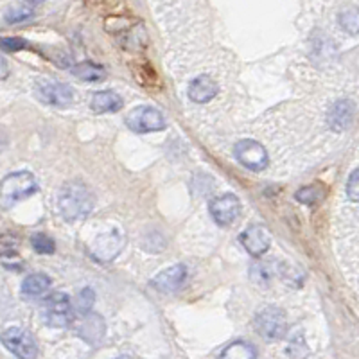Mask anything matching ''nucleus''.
Wrapping results in <instances>:
<instances>
[{"label": "nucleus", "instance_id": "1", "mask_svg": "<svg viewBox=\"0 0 359 359\" xmlns=\"http://www.w3.org/2000/svg\"><path fill=\"white\" fill-rule=\"evenodd\" d=\"M57 207L67 221H78L88 216L94 208L92 192L79 182H70L57 196Z\"/></svg>", "mask_w": 359, "mask_h": 359}, {"label": "nucleus", "instance_id": "2", "mask_svg": "<svg viewBox=\"0 0 359 359\" xmlns=\"http://www.w3.org/2000/svg\"><path fill=\"white\" fill-rule=\"evenodd\" d=\"M36 192V180L29 171L11 172L0 182V200L6 205H15L27 200Z\"/></svg>", "mask_w": 359, "mask_h": 359}, {"label": "nucleus", "instance_id": "3", "mask_svg": "<svg viewBox=\"0 0 359 359\" xmlns=\"http://www.w3.org/2000/svg\"><path fill=\"white\" fill-rule=\"evenodd\" d=\"M41 318L47 325L65 329L74 322L70 298L65 293H53L41 302Z\"/></svg>", "mask_w": 359, "mask_h": 359}, {"label": "nucleus", "instance_id": "4", "mask_svg": "<svg viewBox=\"0 0 359 359\" xmlns=\"http://www.w3.org/2000/svg\"><path fill=\"white\" fill-rule=\"evenodd\" d=\"M287 329V320L286 313L280 307H264L255 314V331L266 339H280L282 336L286 334Z\"/></svg>", "mask_w": 359, "mask_h": 359}, {"label": "nucleus", "instance_id": "5", "mask_svg": "<svg viewBox=\"0 0 359 359\" xmlns=\"http://www.w3.org/2000/svg\"><path fill=\"white\" fill-rule=\"evenodd\" d=\"M126 126L137 133H151L162 131L165 128V118L162 111L153 107H137L128 114Z\"/></svg>", "mask_w": 359, "mask_h": 359}, {"label": "nucleus", "instance_id": "6", "mask_svg": "<svg viewBox=\"0 0 359 359\" xmlns=\"http://www.w3.org/2000/svg\"><path fill=\"white\" fill-rule=\"evenodd\" d=\"M0 341L4 343V347L17 358L31 359L38 355L36 341L33 339V336L24 331V329H20V327H11V329L2 332Z\"/></svg>", "mask_w": 359, "mask_h": 359}, {"label": "nucleus", "instance_id": "7", "mask_svg": "<svg viewBox=\"0 0 359 359\" xmlns=\"http://www.w3.org/2000/svg\"><path fill=\"white\" fill-rule=\"evenodd\" d=\"M233 155L237 162L250 171H262L268 165V153L264 147L255 140H241L233 147Z\"/></svg>", "mask_w": 359, "mask_h": 359}, {"label": "nucleus", "instance_id": "8", "mask_svg": "<svg viewBox=\"0 0 359 359\" xmlns=\"http://www.w3.org/2000/svg\"><path fill=\"white\" fill-rule=\"evenodd\" d=\"M123 245V233L118 232V230H110V232L101 233V236L92 243L90 253H92V257L97 259L99 262H110L121 253Z\"/></svg>", "mask_w": 359, "mask_h": 359}, {"label": "nucleus", "instance_id": "9", "mask_svg": "<svg viewBox=\"0 0 359 359\" xmlns=\"http://www.w3.org/2000/svg\"><path fill=\"white\" fill-rule=\"evenodd\" d=\"M208 210H210V216L214 217L217 224L229 226L241 214V203H239V198L233 196V194H223V196L214 198L210 201Z\"/></svg>", "mask_w": 359, "mask_h": 359}, {"label": "nucleus", "instance_id": "10", "mask_svg": "<svg viewBox=\"0 0 359 359\" xmlns=\"http://www.w3.org/2000/svg\"><path fill=\"white\" fill-rule=\"evenodd\" d=\"M36 97L50 107H69L74 101V92L70 86L57 81H40L36 85Z\"/></svg>", "mask_w": 359, "mask_h": 359}, {"label": "nucleus", "instance_id": "11", "mask_svg": "<svg viewBox=\"0 0 359 359\" xmlns=\"http://www.w3.org/2000/svg\"><path fill=\"white\" fill-rule=\"evenodd\" d=\"M239 241L252 257H261L269 248L271 236H269L268 229L262 226V224H250L248 229L241 233Z\"/></svg>", "mask_w": 359, "mask_h": 359}, {"label": "nucleus", "instance_id": "12", "mask_svg": "<svg viewBox=\"0 0 359 359\" xmlns=\"http://www.w3.org/2000/svg\"><path fill=\"white\" fill-rule=\"evenodd\" d=\"M185 280H187V268L184 264H176L160 271L151 280V286L163 293H172L184 286Z\"/></svg>", "mask_w": 359, "mask_h": 359}, {"label": "nucleus", "instance_id": "13", "mask_svg": "<svg viewBox=\"0 0 359 359\" xmlns=\"http://www.w3.org/2000/svg\"><path fill=\"white\" fill-rule=\"evenodd\" d=\"M219 88H217V83L214 81L210 76H198L194 81L189 86V99L192 102H198V104H205V102L212 101L217 95Z\"/></svg>", "mask_w": 359, "mask_h": 359}, {"label": "nucleus", "instance_id": "14", "mask_svg": "<svg viewBox=\"0 0 359 359\" xmlns=\"http://www.w3.org/2000/svg\"><path fill=\"white\" fill-rule=\"evenodd\" d=\"M104 331H107V327H104V322H102L101 316L92 313H86L85 318L81 320V323H79L78 327V334L81 336L86 343H90V345H97V343H101Z\"/></svg>", "mask_w": 359, "mask_h": 359}, {"label": "nucleus", "instance_id": "15", "mask_svg": "<svg viewBox=\"0 0 359 359\" xmlns=\"http://www.w3.org/2000/svg\"><path fill=\"white\" fill-rule=\"evenodd\" d=\"M90 107H92L95 114H111V111H118L123 108V97L117 92L104 90V92L94 94Z\"/></svg>", "mask_w": 359, "mask_h": 359}, {"label": "nucleus", "instance_id": "16", "mask_svg": "<svg viewBox=\"0 0 359 359\" xmlns=\"http://www.w3.org/2000/svg\"><path fill=\"white\" fill-rule=\"evenodd\" d=\"M354 104L351 101H338L329 111V124L334 131H343L354 117Z\"/></svg>", "mask_w": 359, "mask_h": 359}, {"label": "nucleus", "instance_id": "17", "mask_svg": "<svg viewBox=\"0 0 359 359\" xmlns=\"http://www.w3.org/2000/svg\"><path fill=\"white\" fill-rule=\"evenodd\" d=\"M50 287V278L43 273H33L22 282V293L29 298L41 297Z\"/></svg>", "mask_w": 359, "mask_h": 359}, {"label": "nucleus", "instance_id": "18", "mask_svg": "<svg viewBox=\"0 0 359 359\" xmlns=\"http://www.w3.org/2000/svg\"><path fill=\"white\" fill-rule=\"evenodd\" d=\"M72 74L81 81H101V79L107 78V70L104 67L95 65V63L83 62L72 69Z\"/></svg>", "mask_w": 359, "mask_h": 359}, {"label": "nucleus", "instance_id": "19", "mask_svg": "<svg viewBox=\"0 0 359 359\" xmlns=\"http://www.w3.org/2000/svg\"><path fill=\"white\" fill-rule=\"evenodd\" d=\"M221 358H226V359H253L257 358V352L255 348L246 341H236L232 345L224 348L221 352Z\"/></svg>", "mask_w": 359, "mask_h": 359}, {"label": "nucleus", "instance_id": "20", "mask_svg": "<svg viewBox=\"0 0 359 359\" xmlns=\"http://www.w3.org/2000/svg\"><path fill=\"white\" fill-rule=\"evenodd\" d=\"M339 25L343 31H347L348 34L359 33V9L355 6H347L339 11Z\"/></svg>", "mask_w": 359, "mask_h": 359}, {"label": "nucleus", "instance_id": "21", "mask_svg": "<svg viewBox=\"0 0 359 359\" xmlns=\"http://www.w3.org/2000/svg\"><path fill=\"white\" fill-rule=\"evenodd\" d=\"M34 11L33 8L27 4H24V2H20V4H13L9 6L8 11H6V22L8 24H20V22H25L29 20V18H33Z\"/></svg>", "mask_w": 359, "mask_h": 359}, {"label": "nucleus", "instance_id": "22", "mask_svg": "<svg viewBox=\"0 0 359 359\" xmlns=\"http://www.w3.org/2000/svg\"><path fill=\"white\" fill-rule=\"evenodd\" d=\"M297 201L304 205H316L325 198V191L322 185H309V187H302L294 194Z\"/></svg>", "mask_w": 359, "mask_h": 359}, {"label": "nucleus", "instance_id": "23", "mask_svg": "<svg viewBox=\"0 0 359 359\" xmlns=\"http://www.w3.org/2000/svg\"><path fill=\"white\" fill-rule=\"evenodd\" d=\"M31 245H33L34 252L41 253V255H50V253H54V250H56V245H54L53 239L43 232L34 233V236L31 237Z\"/></svg>", "mask_w": 359, "mask_h": 359}, {"label": "nucleus", "instance_id": "24", "mask_svg": "<svg viewBox=\"0 0 359 359\" xmlns=\"http://www.w3.org/2000/svg\"><path fill=\"white\" fill-rule=\"evenodd\" d=\"M94 300H95L94 291L90 290V287H85V290L78 294V306L76 307H78L79 313L86 314V313H90V307H92Z\"/></svg>", "mask_w": 359, "mask_h": 359}, {"label": "nucleus", "instance_id": "25", "mask_svg": "<svg viewBox=\"0 0 359 359\" xmlns=\"http://www.w3.org/2000/svg\"><path fill=\"white\" fill-rule=\"evenodd\" d=\"M347 196L351 201L359 203V169H355L347 182Z\"/></svg>", "mask_w": 359, "mask_h": 359}, {"label": "nucleus", "instance_id": "26", "mask_svg": "<svg viewBox=\"0 0 359 359\" xmlns=\"http://www.w3.org/2000/svg\"><path fill=\"white\" fill-rule=\"evenodd\" d=\"M0 47L9 53H15V50H20L27 47V41L20 40V38H0Z\"/></svg>", "mask_w": 359, "mask_h": 359}, {"label": "nucleus", "instance_id": "27", "mask_svg": "<svg viewBox=\"0 0 359 359\" xmlns=\"http://www.w3.org/2000/svg\"><path fill=\"white\" fill-rule=\"evenodd\" d=\"M8 74H9L8 63H6L4 57L0 56V79H6V78H8Z\"/></svg>", "mask_w": 359, "mask_h": 359}, {"label": "nucleus", "instance_id": "28", "mask_svg": "<svg viewBox=\"0 0 359 359\" xmlns=\"http://www.w3.org/2000/svg\"><path fill=\"white\" fill-rule=\"evenodd\" d=\"M29 4H38V2H43V0H27Z\"/></svg>", "mask_w": 359, "mask_h": 359}]
</instances>
